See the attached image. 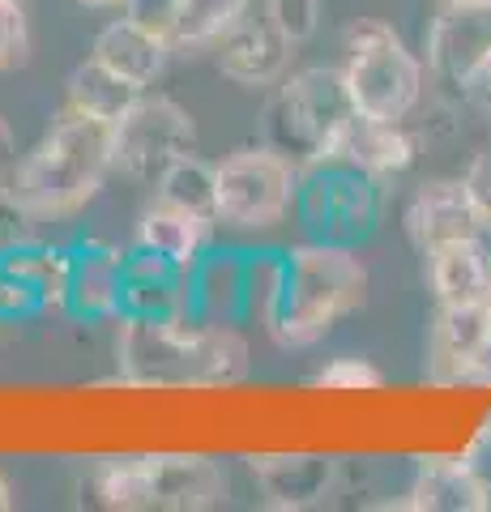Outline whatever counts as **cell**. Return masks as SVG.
<instances>
[{"instance_id":"obj_15","label":"cell","mask_w":491,"mask_h":512,"mask_svg":"<svg viewBox=\"0 0 491 512\" xmlns=\"http://www.w3.org/2000/svg\"><path fill=\"white\" fill-rule=\"evenodd\" d=\"M406 235L419 252L483 235L479 205H474L462 175L457 180H427L415 188V197L406 205Z\"/></svg>"},{"instance_id":"obj_8","label":"cell","mask_w":491,"mask_h":512,"mask_svg":"<svg viewBox=\"0 0 491 512\" xmlns=\"http://www.w3.org/2000/svg\"><path fill=\"white\" fill-rule=\"evenodd\" d=\"M218 222L231 231H269L295 214L299 163L278 146H240L214 163Z\"/></svg>"},{"instance_id":"obj_7","label":"cell","mask_w":491,"mask_h":512,"mask_svg":"<svg viewBox=\"0 0 491 512\" xmlns=\"http://www.w3.org/2000/svg\"><path fill=\"white\" fill-rule=\"evenodd\" d=\"M355 116L346 77L334 64H308V69L287 73L274 86V99L265 111L269 146H278L295 163L321 158L338 128Z\"/></svg>"},{"instance_id":"obj_17","label":"cell","mask_w":491,"mask_h":512,"mask_svg":"<svg viewBox=\"0 0 491 512\" xmlns=\"http://www.w3.org/2000/svg\"><path fill=\"white\" fill-rule=\"evenodd\" d=\"M334 158H346L363 171H372L376 180H393V175L410 171L419 158V133H410L406 120H376V116H355L338 128V137L329 141Z\"/></svg>"},{"instance_id":"obj_30","label":"cell","mask_w":491,"mask_h":512,"mask_svg":"<svg viewBox=\"0 0 491 512\" xmlns=\"http://www.w3.org/2000/svg\"><path fill=\"white\" fill-rule=\"evenodd\" d=\"M30 60V22L26 5L0 0V73H13Z\"/></svg>"},{"instance_id":"obj_40","label":"cell","mask_w":491,"mask_h":512,"mask_svg":"<svg viewBox=\"0 0 491 512\" xmlns=\"http://www.w3.org/2000/svg\"><path fill=\"white\" fill-rule=\"evenodd\" d=\"M18 5H30V0H18Z\"/></svg>"},{"instance_id":"obj_2","label":"cell","mask_w":491,"mask_h":512,"mask_svg":"<svg viewBox=\"0 0 491 512\" xmlns=\"http://www.w3.org/2000/svg\"><path fill=\"white\" fill-rule=\"evenodd\" d=\"M112 171H116L112 124L60 107L52 128L39 137V146L26 158H18L9 188L35 222H56L82 214L103 192Z\"/></svg>"},{"instance_id":"obj_24","label":"cell","mask_w":491,"mask_h":512,"mask_svg":"<svg viewBox=\"0 0 491 512\" xmlns=\"http://www.w3.org/2000/svg\"><path fill=\"white\" fill-rule=\"evenodd\" d=\"M248 5L252 0H176L171 47L184 56L214 52V47L248 18Z\"/></svg>"},{"instance_id":"obj_1","label":"cell","mask_w":491,"mask_h":512,"mask_svg":"<svg viewBox=\"0 0 491 512\" xmlns=\"http://www.w3.org/2000/svg\"><path fill=\"white\" fill-rule=\"evenodd\" d=\"M116 325V376L133 389H231L252 372L248 338L235 325L193 316H120Z\"/></svg>"},{"instance_id":"obj_12","label":"cell","mask_w":491,"mask_h":512,"mask_svg":"<svg viewBox=\"0 0 491 512\" xmlns=\"http://www.w3.org/2000/svg\"><path fill=\"white\" fill-rule=\"evenodd\" d=\"M124 299V248L107 239H73L69 244V286H65V308L73 320L99 325V320H120Z\"/></svg>"},{"instance_id":"obj_32","label":"cell","mask_w":491,"mask_h":512,"mask_svg":"<svg viewBox=\"0 0 491 512\" xmlns=\"http://www.w3.org/2000/svg\"><path fill=\"white\" fill-rule=\"evenodd\" d=\"M35 227H39V222L22 210V201L13 197L9 180H0V252L13 248V244H22V239H30V235H35Z\"/></svg>"},{"instance_id":"obj_14","label":"cell","mask_w":491,"mask_h":512,"mask_svg":"<svg viewBox=\"0 0 491 512\" xmlns=\"http://www.w3.org/2000/svg\"><path fill=\"white\" fill-rule=\"evenodd\" d=\"M291 52L295 43L269 22V13H261V18H244L235 26L214 47V60H218V73L240 90H265V86H278L291 73Z\"/></svg>"},{"instance_id":"obj_35","label":"cell","mask_w":491,"mask_h":512,"mask_svg":"<svg viewBox=\"0 0 491 512\" xmlns=\"http://www.w3.org/2000/svg\"><path fill=\"white\" fill-rule=\"evenodd\" d=\"M466 466L479 474V483H483V491H491V414H487V423L479 427V436H474L470 444H466Z\"/></svg>"},{"instance_id":"obj_16","label":"cell","mask_w":491,"mask_h":512,"mask_svg":"<svg viewBox=\"0 0 491 512\" xmlns=\"http://www.w3.org/2000/svg\"><path fill=\"white\" fill-rule=\"evenodd\" d=\"M120 316H141V320H171L188 316V269L176 261L158 256L146 244L124 248V299Z\"/></svg>"},{"instance_id":"obj_3","label":"cell","mask_w":491,"mask_h":512,"mask_svg":"<svg viewBox=\"0 0 491 512\" xmlns=\"http://www.w3.org/2000/svg\"><path fill=\"white\" fill-rule=\"evenodd\" d=\"M363 299H368V265L359 261V248L304 239L299 248H287V286L265 333L282 350H308L359 312Z\"/></svg>"},{"instance_id":"obj_28","label":"cell","mask_w":491,"mask_h":512,"mask_svg":"<svg viewBox=\"0 0 491 512\" xmlns=\"http://www.w3.org/2000/svg\"><path fill=\"white\" fill-rule=\"evenodd\" d=\"M312 384L316 389H329V393H368V389L385 384V372L363 355H338L312 376Z\"/></svg>"},{"instance_id":"obj_29","label":"cell","mask_w":491,"mask_h":512,"mask_svg":"<svg viewBox=\"0 0 491 512\" xmlns=\"http://www.w3.org/2000/svg\"><path fill=\"white\" fill-rule=\"evenodd\" d=\"M43 312H47L43 299L30 291V286L5 265V256H0V333L22 329L26 320H35V316H43Z\"/></svg>"},{"instance_id":"obj_22","label":"cell","mask_w":491,"mask_h":512,"mask_svg":"<svg viewBox=\"0 0 491 512\" xmlns=\"http://www.w3.org/2000/svg\"><path fill=\"white\" fill-rule=\"evenodd\" d=\"M214 227H218L214 218H197V214L176 210V205L154 197V205L141 210L133 239L154 248L158 256H167V261H176L180 269H193L201 261V252L214 244Z\"/></svg>"},{"instance_id":"obj_10","label":"cell","mask_w":491,"mask_h":512,"mask_svg":"<svg viewBox=\"0 0 491 512\" xmlns=\"http://www.w3.org/2000/svg\"><path fill=\"white\" fill-rule=\"evenodd\" d=\"M423 60L436 86L474 99L491 69V0H445L423 39Z\"/></svg>"},{"instance_id":"obj_37","label":"cell","mask_w":491,"mask_h":512,"mask_svg":"<svg viewBox=\"0 0 491 512\" xmlns=\"http://www.w3.org/2000/svg\"><path fill=\"white\" fill-rule=\"evenodd\" d=\"M82 9H116V13H124L129 9V0H77Z\"/></svg>"},{"instance_id":"obj_5","label":"cell","mask_w":491,"mask_h":512,"mask_svg":"<svg viewBox=\"0 0 491 512\" xmlns=\"http://www.w3.org/2000/svg\"><path fill=\"white\" fill-rule=\"evenodd\" d=\"M342 77L359 116L410 120L427 90V60L410 52L402 35L380 18H359L342 35Z\"/></svg>"},{"instance_id":"obj_9","label":"cell","mask_w":491,"mask_h":512,"mask_svg":"<svg viewBox=\"0 0 491 512\" xmlns=\"http://www.w3.org/2000/svg\"><path fill=\"white\" fill-rule=\"evenodd\" d=\"M112 150L116 171L133 184H158L176 158L197 150V124L193 116L167 94H141L129 107V116L112 124Z\"/></svg>"},{"instance_id":"obj_25","label":"cell","mask_w":491,"mask_h":512,"mask_svg":"<svg viewBox=\"0 0 491 512\" xmlns=\"http://www.w3.org/2000/svg\"><path fill=\"white\" fill-rule=\"evenodd\" d=\"M5 265L18 274L30 291L43 299V308H65V286H69V244H47V239L30 235L22 244L0 252Z\"/></svg>"},{"instance_id":"obj_31","label":"cell","mask_w":491,"mask_h":512,"mask_svg":"<svg viewBox=\"0 0 491 512\" xmlns=\"http://www.w3.org/2000/svg\"><path fill=\"white\" fill-rule=\"evenodd\" d=\"M265 13L295 47L308 43L321 26V0H265Z\"/></svg>"},{"instance_id":"obj_19","label":"cell","mask_w":491,"mask_h":512,"mask_svg":"<svg viewBox=\"0 0 491 512\" xmlns=\"http://www.w3.org/2000/svg\"><path fill=\"white\" fill-rule=\"evenodd\" d=\"M188 316L201 325L244 320V248H205L188 269Z\"/></svg>"},{"instance_id":"obj_6","label":"cell","mask_w":491,"mask_h":512,"mask_svg":"<svg viewBox=\"0 0 491 512\" xmlns=\"http://www.w3.org/2000/svg\"><path fill=\"white\" fill-rule=\"evenodd\" d=\"M380 210H385V180L363 171L346 158L321 154L299 163V188H295V218L304 227V239L334 248H359L368 244Z\"/></svg>"},{"instance_id":"obj_13","label":"cell","mask_w":491,"mask_h":512,"mask_svg":"<svg viewBox=\"0 0 491 512\" xmlns=\"http://www.w3.org/2000/svg\"><path fill=\"white\" fill-rule=\"evenodd\" d=\"M248 474L265 495V508L278 512L316 508L338 487V461L325 453H257L248 457Z\"/></svg>"},{"instance_id":"obj_21","label":"cell","mask_w":491,"mask_h":512,"mask_svg":"<svg viewBox=\"0 0 491 512\" xmlns=\"http://www.w3.org/2000/svg\"><path fill=\"white\" fill-rule=\"evenodd\" d=\"M406 512H487V491L479 474L466 466V457H423L415 470L406 500L380 504Z\"/></svg>"},{"instance_id":"obj_4","label":"cell","mask_w":491,"mask_h":512,"mask_svg":"<svg viewBox=\"0 0 491 512\" xmlns=\"http://www.w3.org/2000/svg\"><path fill=\"white\" fill-rule=\"evenodd\" d=\"M90 491L112 512H210L227 504L231 483L205 453H137L103 461Z\"/></svg>"},{"instance_id":"obj_20","label":"cell","mask_w":491,"mask_h":512,"mask_svg":"<svg viewBox=\"0 0 491 512\" xmlns=\"http://www.w3.org/2000/svg\"><path fill=\"white\" fill-rule=\"evenodd\" d=\"M423 274L436 303H491V235L483 231L423 252Z\"/></svg>"},{"instance_id":"obj_34","label":"cell","mask_w":491,"mask_h":512,"mask_svg":"<svg viewBox=\"0 0 491 512\" xmlns=\"http://www.w3.org/2000/svg\"><path fill=\"white\" fill-rule=\"evenodd\" d=\"M129 18L146 22L150 30H163V35L171 39V18H176V0H129Z\"/></svg>"},{"instance_id":"obj_41","label":"cell","mask_w":491,"mask_h":512,"mask_svg":"<svg viewBox=\"0 0 491 512\" xmlns=\"http://www.w3.org/2000/svg\"><path fill=\"white\" fill-rule=\"evenodd\" d=\"M487 116H491V103H487Z\"/></svg>"},{"instance_id":"obj_39","label":"cell","mask_w":491,"mask_h":512,"mask_svg":"<svg viewBox=\"0 0 491 512\" xmlns=\"http://www.w3.org/2000/svg\"><path fill=\"white\" fill-rule=\"evenodd\" d=\"M479 94H483V99L491 103V69H487V77H483V90H479Z\"/></svg>"},{"instance_id":"obj_26","label":"cell","mask_w":491,"mask_h":512,"mask_svg":"<svg viewBox=\"0 0 491 512\" xmlns=\"http://www.w3.org/2000/svg\"><path fill=\"white\" fill-rule=\"evenodd\" d=\"M154 197L176 205V210H188L197 218H214L218 222V180H214V167L205 163V158H197V150L176 158V163L158 175Z\"/></svg>"},{"instance_id":"obj_38","label":"cell","mask_w":491,"mask_h":512,"mask_svg":"<svg viewBox=\"0 0 491 512\" xmlns=\"http://www.w3.org/2000/svg\"><path fill=\"white\" fill-rule=\"evenodd\" d=\"M13 508V491H9V483L0 478V512H9Z\"/></svg>"},{"instance_id":"obj_33","label":"cell","mask_w":491,"mask_h":512,"mask_svg":"<svg viewBox=\"0 0 491 512\" xmlns=\"http://www.w3.org/2000/svg\"><path fill=\"white\" fill-rule=\"evenodd\" d=\"M466 188H470V197L474 205H479V218H483V231L491 235V150H479L470 158V167H466Z\"/></svg>"},{"instance_id":"obj_23","label":"cell","mask_w":491,"mask_h":512,"mask_svg":"<svg viewBox=\"0 0 491 512\" xmlns=\"http://www.w3.org/2000/svg\"><path fill=\"white\" fill-rule=\"evenodd\" d=\"M141 94H146V90L133 86L129 77H120V73L107 69L103 60L86 56L69 73V82H65V107L77 111V116H90V120H103V124H120Z\"/></svg>"},{"instance_id":"obj_18","label":"cell","mask_w":491,"mask_h":512,"mask_svg":"<svg viewBox=\"0 0 491 512\" xmlns=\"http://www.w3.org/2000/svg\"><path fill=\"white\" fill-rule=\"evenodd\" d=\"M90 56L103 60L112 73L129 77L133 86L150 90L158 77L167 73V64H171V56H176V47H171V39L163 35V30H150L146 22H137V18H129V13H120L116 22H107L99 35H94Z\"/></svg>"},{"instance_id":"obj_36","label":"cell","mask_w":491,"mask_h":512,"mask_svg":"<svg viewBox=\"0 0 491 512\" xmlns=\"http://www.w3.org/2000/svg\"><path fill=\"white\" fill-rule=\"evenodd\" d=\"M13 167H18V133H13V124L0 116V180H9Z\"/></svg>"},{"instance_id":"obj_27","label":"cell","mask_w":491,"mask_h":512,"mask_svg":"<svg viewBox=\"0 0 491 512\" xmlns=\"http://www.w3.org/2000/svg\"><path fill=\"white\" fill-rule=\"evenodd\" d=\"M287 286V252L282 248H244V320L269 325Z\"/></svg>"},{"instance_id":"obj_42","label":"cell","mask_w":491,"mask_h":512,"mask_svg":"<svg viewBox=\"0 0 491 512\" xmlns=\"http://www.w3.org/2000/svg\"><path fill=\"white\" fill-rule=\"evenodd\" d=\"M440 5H445V0H440Z\"/></svg>"},{"instance_id":"obj_11","label":"cell","mask_w":491,"mask_h":512,"mask_svg":"<svg viewBox=\"0 0 491 512\" xmlns=\"http://www.w3.org/2000/svg\"><path fill=\"white\" fill-rule=\"evenodd\" d=\"M491 350V303H436L423 346V376L432 384L483 380Z\"/></svg>"}]
</instances>
